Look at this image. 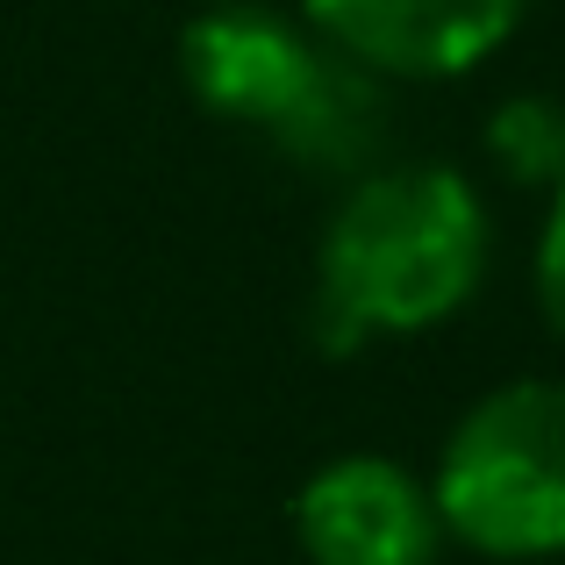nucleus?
<instances>
[{
	"instance_id": "20e7f679",
	"label": "nucleus",
	"mask_w": 565,
	"mask_h": 565,
	"mask_svg": "<svg viewBox=\"0 0 565 565\" xmlns=\"http://www.w3.org/2000/svg\"><path fill=\"white\" fill-rule=\"evenodd\" d=\"M294 544L308 565H437L451 537L429 480L380 451H344L301 480Z\"/></svg>"
},
{
	"instance_id": "39448f33",
	"label": "nucleus",
	"mask_w": 565,
	"mask_h": 565,
	"mask_svg": "<svg viewBox=\"0 0 565 565\" xmlns=\"http://www.w3.org/2000/svg\"><path fill=\"white\" fill-rule=\"evenodd\" d=\"M308 29L373 79H466L523 29L530 0H301Z\"/></svg>"
},
{
	"instance_id": "423d86ee",
	"label": "nucleus",
	"mask_w": 565,
	"mask_h": 565,
	"mask_svg": "<svg viewBox=\"0 0 565 565\" xmlns=\"http://www.w3.org/2000/svg\"><path fill=\"white\" fill-rule=\"evenodd\" d=\"M487 158L501 180L523 193H552L565 180V100L552 94H515L487 115Z\"/></svg>"
},
{
	"instance_id": "f03ea898",
	"label": "nucleus",
	"mask_w": 565,
	"mask_h": 565,
	"mask_svg": "<svg viewBox=\"0 0 565 565\" xmlns=\"http://www.w3.org/2000/svg\"><path fill=\"white\" fill-rule=\"evenodd\" d=\"M180 79L215 122L250 129L316 172H359L380 137L373 72L265 0L193 14L180 29Z\"/></svg>"
},
{
	"instance_id": "6e6552de",
	"label": "nucleus",
	"mask_w": 565,
	"mask_h": 565,
	"mask_svg": "<svg viewBox=\"0 0 565 565\" xmlns=\"http://www.w3.org/2000/svg\"><path fill=\"white\" fill-rule=\"evenodd\" d=\"M207 8H230V0H207Z\"/></svg>"
},
{
	"instance_id": "f257e3e1",
	"label": "nucleus",
	"mask_w": 565,
	"mask_h": 565,
	"mask_svg": "<svg viewBox=\"0 0 565 565\" xmlns=\"http://www.w3.org/2000/svg\"><path fill=\"white\" fill-rule=\"evenodd\" d=\"M494 265L487 193L458 166L351 172L316 244V344L351 359L373 337H423L472 308Z\"/></svg>"
},
{
	"instance_id": "0eeeda50",
	"label": "nucleus",
	"mask_w": 565,
	"mask_h": 565,
	"mask_svg": "<svg viewBox=\"0 0 565 565\" xmlns=\"http://www.w3.org/2000/svg\"><path fill=\"white\" fill-rule=\"evenodd\" d=\"M530 279H537L544 330L565 344V180L544 193V230H537V265H530Z\"/></svg>"
},
{
	"instance_id": "7ed1b4c3",
	"label": "nucleus",
	"mask_w": 565,
	"mask_h": 565,
	"mask_svg": "<svg viewBox=\"0 0 565 565\" xmlns=\"http://www.w3.org/2000/svg\"><path fill=\"white\" fill-rule=\"evenodd\" d=\"M444 537L494 565L565 558V380H509L451 423L429 472Z\"/></svg>"
}]
</instances>
